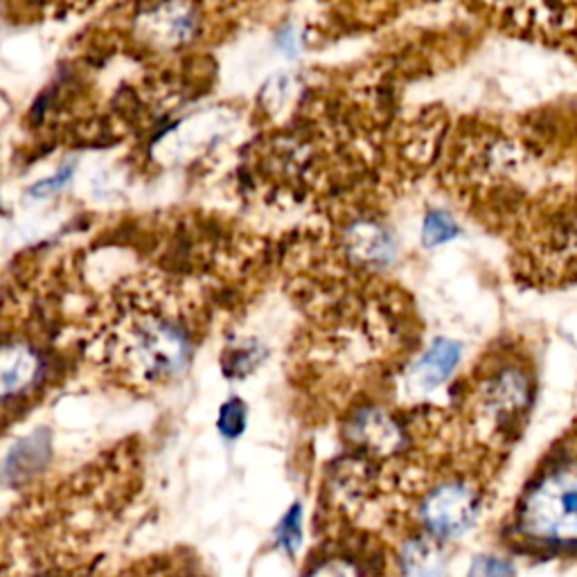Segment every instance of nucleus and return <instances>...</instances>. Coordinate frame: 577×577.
Here are the masks:
<instances>
[{
	"instance_id": "f257e3e1",
	"label": "nucleus",
	"mask_w": 577,
	"mask_h": 577,
	"mask_svg": "<svg viewBox=\"0 0 577 577\" xmlns=\"http://www.w3.org/2000/svg\"><path fill=\"white\" fill-rule=\"evenodd\" d=\"M519 526L542 544H577V465L553 470L528 492Z\"/></svg>"
},
{
	"instance_id": "f3484780",
	"label": "nucleus",
	"mask_w": 577,
	"mask_h": 577,
	"mask_svg": "<svg viewBox=\"0 0 577 577\" xmlns=\"http://www.w3.org/2000/svg\"><path fill=\"white\" fill-rule=\"evenodd\" d=\"M69 178H71V167H63V169L56 174V178L52 176V178L43 181L39 187H34V192H37V195H45V187H52V189H56V187H61L63 183H66Z\"/></svg>"
},
{
	"instance_id": "0eeeda50",
	"label": "nucleus",
	"mask_w": 577,
	"mask_h": 577,
	"mask_svg": "<svg viewBox=\"0 0 577 577\" xmlns=\"http://www.w3.org/2000/svg\"><path fill=\"white\" fill-rule=\"evenodd\" d=\"M461 361V346L446 339H437L431 350L415 365V381L422 389H435L449 379Z\"/></svg>"
},
{
	"instance_id": "ddd939ff",
	"label": "nucleus",
	"mask_w": 577,
	"mask_h": 577,
	"mask_svg": "<svg viewBox=\"0 0 577 577\" xmlns=\"http://www.w3.org/2000/svg\"><path fill=\"white\" fill-rule=\"evenodd\" d=\"M278 544L287 550V553H296L300 542H302V507L296 503L289 512L287 517L282 519V524L276 530Z\"/></svg>"
},
{
	"instance_id": "9b49d317",
	"label": "nucleus",
	"mask_w": 577,
	"mask_h": 577,
	"mask_svg": "<svg viewBox=\"0 0 577 577\" xmlns=\"http://www.w3.org/2000/svg\"><path fill=\"white\" fill-rule=\"evenodd\" d=\"M404 566L409 577H440L442 561L437 550L426 542H413L404 550Z\"/></svg>"
},
{
	"instance_id": "6e6552de",
	"label": "nucleus",
	"mask_w": 577,
	"mask_h": 577,
	"mask_svg": "<svg viewBox=\"0 0 577 577\" xmlns=\"http://www.w3.org/2000/svg\"><path fill=\"white\" fill-rule=\"evenodd\" d=\"M147 34L158 41H185L192 32V14L181 6H165L152 12L145 21Z\"/></svg>"
},
{
	"instance_id": "1a4fd4ad",
	"label": "nucleus",
	"mask_w": 577,
	"mask_h": 577,
	"mask_svg": "<svg viewBox=\"0 0 577 577\" xmlns=\"http://www.w3.org/2000/svg\"><path fill=\"white\" fill-rule=\"evenodd\" d=\"M348 246L359 260H365V262L389 260L391 250H393L389 235L372 224H359L352 230Z\"/></svg>"
},
{
	"instance_id": "2eb2a0df",
	"label": "nucleus",
	"mask_w": 577,
	"mask_h": 577,
	"mask_svg": "<svg viewBox=\"0 0 577 577\" xmlns=\"http://www.w3.org/2000/svg\"><path fill=\"white\" fill-rule=\"evenodd\" d=\"M470 577H515V568L509 561L498 557H478L472 564Z\"/></svg>"
},
{
	"instance_id": "4468645a",
	"label": "nucleus",
	"mask_w": 577,
	"mask_h": 577,
	"mask_svg": "<svg viewBox=\"0 0 577 577\" xmlns=\"http://www.w3.org/2000/svg\"><path fill=\"white\" fill-rule=\"evenodd\" d=\"M217 429L224 437H239L246 429V406L241 400H230L221 406Z\"/></svg>"
},
{
	"instance_id": "20e7f679",
	"label": "nucleus",
	"mask_w": 577,
	"mask_h": 577,
	"mask_svg": "<svg viewBox=\"0 0 577 577\" xmlns=\"http://www.w3.org/2000/svg\"><path fill=\"white\" fill-rule=\"evenodd\" d=\"M485 400L496 415L515 418L530 404V381L522 370L505 368L487 383Z\"/></svg>"
},
{
	"instance_id": "7ed1b4c3",
	"label": "nucleus",
	"mask_w": 577,
	"mask_h": 577,
	"mask_svg": "<svg viewBox=\"0 0 577 577\" xmlns=\"http://www.w3.org/2000/svg\"><path fill=\"white\" fill-rule=\"evenodd\" d=\"M478 512L476 494L465 485H442L433 490L424 505V526L440 539H454L472 528Z\"/></svg>"
},
{
	"instance_id": "423d86ee",
	"label": "nucleus",
	"mask_w": 577,
	"mask_h": 577,
	"mask_svg": "<svg viewBox=\"0 0 577 577\" xmlns=\"http://www.w3.org/2000/svg\"><path fill=\"white\" fill-rule=\"evenodd\" d=\"M350 435L374 454H393L402 444L398 424L379 411H363L357 415Z\"/></svg>"
},
{
	"instance_id": "f03ea898",
	"label": "nucleus",
	"mask_w": 577,
	"mask_h": 577,
	"mask_svg": "<svg viewBox=\"0 0 577 577\" xmlns=\"http://www.w3.org/2000/svg\"><path fill=\"white\" fill-rule=\"evenodd\" d=\"M122 359L141 379H165L187 359L185 334L163 318H145L126 328L120 343Z\"/></svg>"
},
{
	"instance_id": "dca6fc26",
	"label": "nucleus",
	"mask_w": 577,
	"mask_h": 577,
	"mask_svg": "<svg viewBox=\"0 0 577 577\" xmlns=\"http://www.w3.org/2000/svg\"><path fill=\"white\" fill-rule=\"evenodd\" d=\"M309 577H361L357 566L350 564L348 559H330V561H323L318 564Z\"/></svg>"
},
{
	"instance_id": "39448f33",
	"label": "nucleus",
	"mask_w": 577,
	"mask_h": 577,
	"mask_svg": "<svg viewBox=\"0 0 577 577\" xmlns=\"http://www.w3.org/2000/svg\"><path fill=\"white\" fill-rule=\"evenodd\" d=\"M41 374L39 354L21 343H10L3 352V395L12 400L28 389L34 387V381Z\"/></svg>"
},
{
	"instance_id": "f8f14e48",
	"label": "nucleus",
	"mask_w": 577,
	"mask_h": 577,
	"mask_svg": "<svg viewBox=\"0 0 577 577\" xmlns=\"http://www.w3.org/2000/svg\"><path fill=\"white\" fill-rule=\"evenodd\" d=\"M456 235H458V226L446 213L435 210V213L426 215L424 228H422L424 246H440V244H444L449 239H454Z\"/></svg>"
},
{
	"instance_id": "9d476101",
	"label": "nucleus",
	"mask_w": 577,
	"mask_h": 577,
	"mask_svg": "<svg viewBox=\"0 0 577 577\" xmlns=\"http://www.w3.org/2000/svg\"><path fill=\"white\" fill-rule=\"evenodd\" d=\"M48 458V440L43 435H32L17 444L8 458V476H28L41 467Z\"/></svg>"
}]
</instances>
